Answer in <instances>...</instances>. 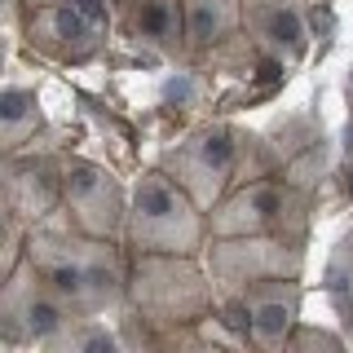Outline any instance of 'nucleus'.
I'll use <instances>...</instances> for the list:
<instances>
[{
	"label": "nucleus",
	"instance_id": "obj_1",
	"mask_svg": "<svg viewBox=\"0 0 353 353\" xmlns=\"http://www.w3.org/2000/svg\"><path fill=\"white\" fill-rule=\"evenodd\" d=\"M221 314V292L203 256H132L128 261V305L119 314L132 353L208 331Z\"/></svg>",
	"mask_w": 353,
	"mask_h": 353
},
{
	"label": "nucleus",
	"instance_id": "obj_2",
	"mask_svg": "<svg viewBox=\"0 0 353 353\" xmlns=\"http://www.w3.org/2000/svg\"><path fill=\"white\" fill-rule=\"evenodd\" d=\"M31 270L44 279L58 301L75 318H115L128 305V248L106 239H88L62 212L40 221L27 234Z\"/></svg>",
	"mask_w": 353,
	"mask_h": 353
},
{
	"label": "nucleus",
	"instance_id": "obj_3",
	"mask_svg": "<svg viewBox=\"0 0 353 353\" xmlns=\"http://www.w3.org/2000/svg\"><path fill=\"white\" fill-rule=\"evenodd\" d=\"M159 168L194 199L203 212L225 199L230 190H239L243 181L283 172V154L261 141L256 132L230 124V119H208V124L190 128L181 141H172L159 154Z\"/></svg>",
	"mask_w": 353,
	"mask_h": 353
},
{
	"label": "nucleus",
	"instance_id": "obj_4",
	"mask_svg": "<svg viewBox=\"0 0 353 353\" xmlns=\"http://www.w3.org/2000/svg\"><path fill=\"white\" fill-rule=\"evenodd\" d=\"M208 243H212L208 212L159 163L141 168V176H132L128 225H124L128 256H203Z\"/></svg>",
	"mask_w": 353,
	"mask_h": 353
},
{
	"label": "nucleus",
	"instance_id": "obj_5",
	"mask_svg": "<svg viewBox=\"0 0 353 353\" xmlns=\"http://www.w3.org/2000/svg\"><path fill=\"white\" fill-rule=\"evenodd\" d=\"M309 190L287 181L283 172L243 181L230 190L221 203L208 212V234L212 239H243V234H287V239H309Z\"/></svg>",
	"mask_w": 353,
	"mask_h": 353
},
{
	"label": "nucleus",
	"instance_id": "obj_6",
	"mask_svg": "<svg viewBox=\"0 0 353 353\" xmlns=\"http://www.w3.org/2000/svg\"><path fill=\"white\" fill-rule=\"evenodd\" d=\"M203 265L212 274L221 301H239L243 292L283 279H305L309 239L287 234H243V239H212L203 252Z\"/></svg>",
	"mask_w": 353,
	"mask_h": 353
},
{
	"label": "nucleus",
	"instance_id": "obj_7",
	"mask_svg": "<svg viewBox=\"0 0 353 353\" xmlns=\"http://www.w3.org/2000/svg\"><path fill=\"white\" fill-rule=\"evenodd\" d=\"M75 323V314L44 287V279L22 256L0 274V340L5 353H40L58 331Z\"/></svg>",
	"mask_w": 353,
	"mask_h": 353
},
{
	"label": "nucleus",
	"instance_id": "obj_8",
	"mask_svg": "<svg viewBox=\"0 0 353 353\" xmlns=\"http://www.w3.org/2000/svg\"><path fill=\"white\" fill-rule=\"evenodd\" d=\"M62 216L88 239L124 243L128 185L106 163L88 159V154H66L62 159Z\"/></svg>",
	"mask_w": 353,
	"mask_h": 353
},
{
	"label": "nucleus",
	"instance_id": "obj_9",
	"mask_svg": "<svg viewBox=\"0 0 353 353\" xmlns=\"http://www.w3.org/2000/svg\"><path fill=\"white\" fill-rule=\"evenodd\" d=\"M106 36L97 22H88L75 5H49V9H22V40L31 53L62 66H84L106 49Z\"/></svg>",
	"mask_w": 353,
	"mask_h": 353
},
{
	"label": "nucleus",
	"instance_id": "obj_10",
	"mask_svg": "<svg viewBox=\"0 0 353 353\" xmlns=\"http://www.w3.org/2000/svg\"><path fill=\"white\" fill-rule=\"evenodd\" d=\"M243 40L274 66H296L309 53V14L301 0H243Z\"/></svg>",
	"mask_w": 353,
	"mask_h": 353
},
{
	"label": "nucleus",
	"instance_id": "obj_11",
	"mask_svg": "<svg viewBox=\"0 0 353 353\" xmlns=\"http://www.w3.org/2000/svg\"><path fill=\"white\" fill-rule=\"evenodd\" d=\"M115 36L185 62V0H110Z\"/></svg>",
	"mask_w": 353,
	"mask_h": 353
},
{
	"label": "nucleus",
	"instance_id": "obj_12",
	"mask_svg": "<svg viewBox=\"0 0 353 353\" xmlns=\"http://www.w3.org/2000/svg\"><path fill=\"white\" fill-rule=\"evenodd\" d=\"M243 40V0H185V62H203Z\"/></svg>",
	"mask_w": 353,
	"mask_h": 353
},
{
	"label": "nucleus",
	"instance_id": "obj_13",
	"mask_svg": "<svg viewBox=\"0 0 353 353\" xmlns=\"http://www.w3.org/2000/svg\"><path fill=\"white\" fill-rule=\"evenodd\" d=\"M44 132H49V119H44L36 84L9 80L5 88H0V154L36 150Z\"/></svg>",
	"mask_w": 353,
	"mask_h": 353
},
{
	"label": "nucleus",
	"instance_id": "obj_14",
	"mask_svg": "<svg viewBox=\"0 0 353 353\" xmlns=\"http://www.w3.org/2000/svg\"><path fill=\"white\" fill-rule=\"evenodd\" d=\"M40 353H132L115 318H75Z\"/></svg>",
	"mask_w": 353,
	"mask_h": 353
},
{
	"label": "nucleus",
	"instance_id": "obj_15",
	"mask_svg": "<svg viewBox=\"0 0 353 353\" xmlns=\"http://www.w3.org/2000/svg\"><path fill=\"white\" fill-rule=\"evenodd\" d=\"M323 292H327V301H331V309H336V318H340L336 327L345 331V340L353 349V230H345L340 243L331 248L327 270H323Z\"/></svg>",
	"mask_w": 353,
	"mask_h": 353
},
{
	"label": "nucleus",
	"instance_id": "obj_16",
	"mask_svg": "<svg viewBox=\"0 0 353 353\" xmlns=\"http://www.w3.org/2000/svg\"><path fill=\"white\" fill-rule=\"evenodd\" d=\"M287 353H353V349H349L345 331H340L336 323H309L305 318V323L296 327Z\"/></svg>",
	"mask_w": 353,
	"mask_h": 353
},
{
	"label": "nucleus",
	"instance_id": "obj_17",
	"mask_svg": "<svg viewBox=\"0 0 353 353\" xmlns=\"http://www.w3.org/2000/svg\"><path fill=\"white\" fill-rule=\"evenodd\" d=\"M146 353H239V349H234V340L221 336L216 323H212L208 331H194V336L168 340V345H154V349H146Z\"/></svg>",
	"mask_w": 353,
	"mask_h": 353
},
{
	"label": "nucleus",
	"instance_id": "obj_18",
	"mask_svg": "<svg viewBox=\"0 0 353 353\" xmlns=\"http://www.w3.org/2000/svg\"><path fill=\"white\" fill-rule=\"evenodd\" d=\"M18 5V14L22 9H49V5H71V0H14Z\"/></svg>",
	"mask_w": 353,
	"mask_h": 353
}]
</instances>
